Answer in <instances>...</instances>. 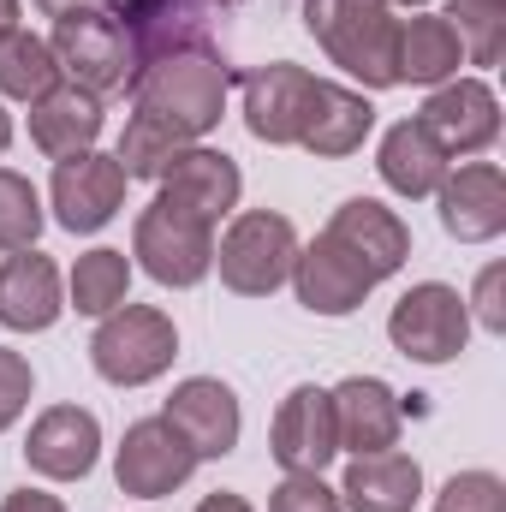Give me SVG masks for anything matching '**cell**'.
<instances>
[{
	"instance_id": "9a60e30c",
	"label": "cell",
	"mask_w": 506,
	"mask_h": 512,
	"mask_svg": "<svg viewBox=\"0 0 506 512\" xmlns=\"http://www.w3.org/2000/svg\"><path fill=\"white\" fill-rule=\"evenodd\" d=\"M417 120L435 131V143H441L447 155H477V149H489V143L501 137V102H495L489 84L459 78V84H441V90L423 102Z\"/></svg>"
},
{
	"instance_id": "f35d334b",
	"label": "cell",
	"mask_w": 506,
	"mask_h": 512,
	"mask_svg": "<svg viewBox=\"0 0 506 512\" xmlns=\"http://www.w3.org/2000/svg\"><path fill=\"white\" fill-rule=\"evenodd\" d=\"M18 30V0H0V36Z\"/></svg>"
},
{
	"instance_id": "2e32d148",
	"label": "cell",
	"mask_w": 506,
	"mask_h": 512,
	"mask_svg": "<svg viewBox=\"0 0 506 512\" xmlns=\"http://www.w3.org/2000/svg\"><path fill=\"white\" fill-rule=\"evenodd\" d=\"M310 90H316V78L304 72V66H286V60H274V66H256L251 78H245V126L251 137L262 143H298V131H304V108H310Z\"/></svg>"
},
{
	"instance_id": "5b68a950",
	"label": "cell",
	"mask_w": 506,
	"mask_h": 512,
	"mask_svg": "<svg viewBox=\"0 0 506 512\" xmlns=\"http://www.w3.org/2000/svg\"><path fill=\"white\" fill-rule=\"evenodd\" d=\"M131 256H137L161 286H197V280L215 268V227H209L203 215H191L185 203L155 197V203L137 215Z\"/></svg>"
},
{
	"instance_id": "d6986e66",
	"label": "cell",
	"mask_w": 506,
	"mask_h": 512,
	"mask_svg": "<svg viewBox=\"0 0 506 512\" xmlns=\"http://www.w3.org/2000/svg\"><path fill=\"white\" fill-rule=\"evenodd\" d=\"M292 280H298V304L304 310H316V316H352L364 298H370V274L352 262V256L340 251L328 233L310 245V251H298L292 262Z\"/></svg>"
},
{
	"instance_id": "4fadbf2b",
	"label": "cell",
	"mask_w": 506,
	"mask_h": 512,
	"mask_svg": "<svg viewBox=\"0 0 506 512\" xmlns=\"http://www.w3.org/2000/svg\"><path fill=\"white\" fill-rule=\"evenodd\" d=\"M161 417L185 435V447H191L197 459H227V453L239 447V399H233V387L215 382V376L179 382Z\"/></svg>"
},
{
	"instance_id": "d6a6232c",
	"label": "cell",
	"mask_w": 506,
	"mask_h": 512,
	"mask_svg": "<svg viewBox=\"0 0 506 512\" xmlns=\"http://www.w3.org/2000/svg\"><path fill=\"white\" fill-rule=\"evenodd\" d=\"M268 512H346V507H340V495H334L322 477H286V483L274 489Z\"/></svg>"
},
{
	"instance_id": "277c9868",
	"label": "cell",
	"mask_w": 506,
	"mask_h": 512,
	"mask_svg": "<svg viewBox=\"0 0 506 512\" xmlns=\"http://www.w3.org/2000/svg\"><path fill=\"white\" fill-rule=\"evenodd\" d=\"M173 352H179V334H173V322H167L155 304H120V310H108V322H102L96 340H90L96 376L114 382V387L155 382V376L173 364Z\"/></svg>"
},
{
	"instance_id": "7a4b0ae2",
	"label": "cell",
	"mask_w": 506,
	"mask_h": 512,
	"mask_svg": "<svg viewBox=\"0 0 506 512\" xmlns=\"http://www.w3.org/2000/svg\"><path fill=\"white\" fill-rule=\"evenodd\" d=\"M304 30L328 48L334 66L364 78L370 90H393V48H399V18L387 0H304Z\"/></svg>"
},
{
	"instance_id": "3957f363",
	"label": "cell",
	"mask_w": 506,
	"mask_h": 512,
	"mask_svg": "<svg viewBox=\"0 0 506 512\" xmlns=\"http://www.w3.org/2000/svg\"><path fill=\"white\" fill-rule=\"evenodd\" d=\"M54 66H60V78H72L78 90H90V96H126L131 84H137V48H131L126 24L96 0V6H72V12H60L54 18Z\"/></svg>"
},
{
	"instance_id": "6da1fadb",
	"label": "cell",
	"mask_w": 506,
	"mask_h": 512,
	"mask_svg": "<svg viewBox=\"0 0 506 512\" xmlns=\"http://www.w3.org/2000/svg\"><path fill=\"white\" fill-rule=\"evenodd\" d=\"M227 90H233V72L215 48H185V54H161L137 72L131 96H137V114L143 120H161L179 137H203V131L221 126V108H227Z\"/></svg>"
},
{
	"instance_id": "83f0119b",
	"label": "cell",
	"mask_w": 506,
	"mask_h": 512,
	"mask_svg": "<svg viewBox=\"0 0 506 512\" xmlns=\"http://www.w3.org/2000/svg\"><path fill=\"white\" fill-rule=\"evenodd\" d=\"M126 286H131L126 251H90V256H78V268H72V304H78V316L120 310L126 304Z\"/></svg>"
},
{
	"instance_id": "d4e9b609",
	"label": "cell",
	"mask_w": 506,
	"mask_h": 512,
	"mask_svg": "<svg viewBox=\"0 0 506 512\" xmlns=\"http://www.w3.org/2000/svg\"><path fill=\"white\" fill-rule=\"evenodd\" d=\"M376 167L399 197H435L441 179H447V149L435 143V131L423 126V120H399V126L381 137Z\"/></svg>"
},
{
	"instance_id": "74e56055",
	"label": "cell",
	"mask_w": 506,
	"mask_h": 512,
	"mask_svg": "<svg viewBox=\"0 0 506 512\" xmlns=\"http://www.w3.org/2000/svg\"><path fill=\"white\" fill-rule=\"evenodd\" d=\"M72 6H96V0H36V12H48V18H60V12H72Z\"/></svg>"
},
{
	"instance_id": "1f68e13d",
	"label": "cell",
	"mask_w": 506,
	"mask_h": 512,
	"mask_svg": "<svg viewBox=\"0 0 506 512\" xmlns=\"http://www.w3.org/2000/svg\"><path fill=\"white\" fill-rule=\"evenodd\" d=\"M435 512H506V483L495 471H459L441 489Z\"/></svg>"
},
{
	"instance_id": "484cf974",
	"label": "cell",
	"mask_w": 506,
	"mask_h": 512,
	"mask_svg": "<svg viewBox=\"0 0 506 512\" xmlns=\"http://www.w3.org/2000/svg\"><path fill=\"white\" fill-rule=\"evenodd\" d=\"M459 66H465V48H459V30L447 18L417 12V18L399 24V48H393L399 84H447Z\"/></svg>"
},
{
	"instance_id": "5bb4252c",
	"label": "cell",
	"mask_w": 506,
	"mask_h": 512,
	"mask_svg": "<svg viewBox=\"0 0 506 512\" xmlns=\"http://www.w3.org/2000/svg\"><path fill=\"white\" fill-rule=\"evenodd\" d=\"M102 453V423L84 411V405H54L30 423V441H24V459L30 471L54 477V483H72V477H90Z\"/></svg>"
},
{
	"instance_id": "e575fe53",
	"label": "cell",
	"mask_w": 506,
	"mask_h": 512,
	"mask_svg": "<svg viewBox=\"0 0 506 512\" xmlns=\"http://www.w3.org/2000/svg\"><path fill=\"white\" fill-rule=\"evenodd\" d=\"M501 286H506V268H501V262L477 274V322H483L489 334H506V298H501Z\"/></svg>"
},
{
	"instance_id": "ffe728a7",
	"label": "cell",
	"mask_w": 506,
	"mask_h": 512,
	"mask_svg": "<svg viewBox=\"0 0 506 512\" xmlns=\"http://www.w3.org/2000/svg\"><path fill=\"white\" fill-rule=\"evenodd\" d=\"M239 167H233V155H221V149H185V155H173V167L161 173V197H173V203H185L191 215H203L209 227L239 203Z\"/></svg>"
},
{
	"instance_id": "f546056e",
	"label": "cell",
	"mask_w": 506,
	"mask_h": 512,
	"mask_svg": "<svg viewBox=\"0 0 506 512\" xmlns=\"http://www.w3.org/2000/svg\"><path fill=\"white\" fill-rule=\"evenodd\" d=\"M191 149V137H179L173 126H161V120H131L126 137H120V167H126V179H161L167 167H173V155H185Z\"/></svg>"
},
{
	"instance_id": "60d3db41",
	"label": "cell",
	"mask_w": 506,
	"mask_h": 512,
	"mask_svg": "<svg viewBox=\"0 0 506 512\" xmlns=\"http://www.w3.org/2000/svg\"><path fill=\"white\" fill-rule=\"evenodd\" d=\"M387 6H423V0H387Z\"/></svg>"
},
{
	"instance_id": "cb8c5ba5",
	"label": "cell",
	"mask_w": 506,
	"mask_h": 512,
	"mask_svg": "<svg viewBox=\"0 0 506 512\" xmlns=\"http://www.w3.org/2000/svg\"><path fill=\"white\" fill-rule=\"evenodd\" d=\"M417 495H423V471H417V459H405V453H364V459H352V471H346V489H340V507L352 512H411L417 507Z\"/></svg>"
},
{
	"instance_id": "f1b7e54d",
	"label": "cell",
	"mask_w": 506,
	"mask_h": 512,
	"mask_svg": "<svg viewBox=\"0 0 506 512\" xmlns=\"http://www.w3.org/2000/svg\"><path fill=\"white\" fill-rule=\"evenodd\" d=\"M447 24L471 66H495L506 48V0H447Z\"/></svg>"
},
{
	"instance_id": "7c38bea8",
	"label": "cell",
	"mask_w": 506,
	"mask_h": 512,
	"mask_svg": "<svg viewBox=\"0 0 506 512\" xmlns=\"http://www.w3.org/2000/svg\"><path fill=\"white\" fill-rule=\"evenodd\" d=\"M322 233L352 256L376 286L387 280V274H399V262L411 256V233H405V221H399L393 209H381L376 197H352V203H340L334 221H328Z\"/></svg>"
},
{
	"instance_id": "8d00e7d4",
	"label": "cell",
	"mask_w": 506,
	"mask_h": 512,
	"mask_svg": "<svg viewBox=\"0 0 506 512\" xmlns=\"http://www.w3.org/2000/svg\"><path fill=\"white\" fill-rule=\"evenodd\" d=\"M197 512H251L245 495H227V489H215V495H203V507Z\"/></svg>"
},
{
	"instance_id": "8fae6325",
	"label": "cell",
	"mask_w": 506,
	"mask_h": 512,
	"mask_svg": "<svg viewBox=\"0 0 506 512\" xmlns=\"http://www.w3.org/2000/svg\"><path fill=\"white\" fill-rule=\"evenodd\" d=\"M268 453L286 465V477H322V465L340 453L334 441V405L322 387H292L286 405L274 411L268 429Z\"/></svg>"
},
{
	"instance_id": "9c48e42d",
	"label": "cell",
	"mask_w": 506,
	"mask_h": 512,
	"mask_svg": "<svg viewBox=\"0 0 506 512\" xmlns=\"http://www.w3.org/2000/svg\"><path fill=\"white\" fill-rule=\"evenodd\" d=\"M191 471H197V453L185 447V435H179L167 417H143V423H131L126 441H120V459H114L120 489H126V495H143V501L173 495Z\"/></svg>"
},
{
	"instance_id": "30bf717a",
	"label": "cell",
	"mask_w": 506,
	"mask_h": 512,
	"mask_svg": "<svg viewBox=\"0 0 506 512\" xmlns=\"http://www.w3.org/2000/svg\"><path fill=\"white\" fill-rule=\"evenodd\" d=\"M126 203V167L114 155L78 149L54 167V215L66 233H96L114 221V209Z\"/></svg>"
},
{
	"instance_id": "44dd1931",
	"label": "cell",
	"mask_w": 506,
	"mask_h": 512,
	"mask_svg": "<svg viewBox=\"0 0 506 512\" xmlns=\"http://www.w3.org/2000/svg\"><path fill=\"white\" fill-rule=\"evenodd\" d=\"M60 316V268L42 251H18L0 268V322L18 334H42Z\"/></svg>"
},
{
	"instance_id": "7402d4cb",
	"label": "cell",
	"mask_w": 506,
	"mask_h": 512,
	"mask_svg": "<svg viewBox=\"0 0 506 512\" xmlns=\"http://www.w3.org/2000/svg\"><path fill=\"white\" fill-rule=\"evenodd\" d=\"M370 126H376V108L358 90H340V84L316 78L310 108H304V131H298V149H310V155H352V149H364Z\"/></svg>"
},
{
	"instance_id": "d590c367",
	"label": "cell",
	"mask_w": 506,
	"mask_h": 512,
	"mask_svg": "<svg viewBox=\"0 0 506 512\" xmlns=\"http://www.w3.org/2000/svg\"><path fill=\"white\" fill-rule=\"evenodd\" d=\"M0 512H66L54 495H42V489H18V495H6V507Z\"/></svg>"
},
{
	"instance_id": "ac0fdd59",
	"label": "cell",
	"mask_w": 506,
	"mask_h": 512,
	"mask_svg": "<svg viewBox=\"0 0 506 512\" xmlns=\"http://www.w3.org/2000/svg\"><path fill=\"white\" fill-rule=\"evenodd\" d=\"M441 227L459 245H483L506 227V179L495 161H471L441 179Z\"/></svg>"
},
{
	"instance_id": "4dcf8cb0",
	"label": "cell",
	"mask_w": 506,
	"mask_h": 512,
	"mask_svg": "<svg viewBox=\"0 0 506 512\" xmlns=\"http://www.w3.org/2000/svg\"><path fill=\"white\" fill-rule=\"evenodd\" d=\"M42 233V197L24 173L0 167V251H30Z\"/></svg>"
},
{
	"instance_id": "836d02e7",
	"label": "cell",
	"mask_w": 506,
	"mask_h": 512,
	"mask_svg": "<svg viewBox=\"0 0 506 512\" xmlns=\"http://www.w3.org/2000/svg\"><path fill=\"white\" fill-rule=\"evenodd\" d=\"M24 405H30V364L0 346V429H12Z\"/></svg>"
},
{
	"instance_id": "e0dca14e",
	"label": "cell",
	"mask_w": 506,
	"mask_h": 512,
	"mask_svg": "<svg viewBox=\"0 0 506 512\" xmlns=\"http://www.w3.org/2000/svg\"><path fill=\"white\" fill-rule=\"evenodd\" d=\"M328 405H334V441H340L352 459H364V453H387V447L399 441L405 411H399L393 387L376 382V376H352V382H340L334 393H328Z\"/></svg>"
},
{
	"instance_id": "603a6c76",
	"label": "cell",
	"mask_w": 506,
	"mask_h": 512,
	"mask_svg": "<svg viewBox=\"0 0 506 512\" xmlns=\"http://www.w3.org/2000/svg\"><path fill=\"white\" fill-rule=\"evenodd\" d=\"M30 137L42 155L66 161L78 149H90L102 137V96L78 90V84H54L42 102H30Z\"/></svg>"
},
{
	"instance_id": "4316f807",
	"label": "cell",
	"mask_w": 506,
	"mask_h": 512,
	"mask_svg": "<svg viewBox=\"0 0 506 512\" xmlns=\"http://www.w3.org/2000/svg\"><path fill=\"white\" fill-rule=\"evenodd\" d=\"M60 84V66H54V48L30 30H6L0 36V96L12 102H42L48 90Z\"/></svg>"
},
{
	"instance_id": "ba28073f",
	"label": "cell",
	"mask_w": 506,
	"mask_h": 512,
	"mask_svg": "<svg viewBox=\"0 0 506 512\" xmlns=\"http://www.w3.org/2000/svg\"><path fill=\"white\" fill-rule=\"evenodd\" d=\"M465 334H471V310H465V298H459L453 286H441V280L411 286V292L393 304V316H387V340H393L405 358H417V364H447V358H459V352H465Z\"/></svg>"
},
{
	"instance_id": "8992f818",
	"label": "cell",
	"mask_w": 506,
	"mask_h": 512,
	"mask_svg": "<svg viewBox=\"0 0 506 512\" xmlns=\"http://www.w3.org/2000/svg\"><path fill=\"white\" fill-rule=\"evenodd\" d=\"M215 262H221V280H227L239 298H268L274 286L292 280L298 233H292V221L274 215V209H245V215L227 227Z\"/></svg>"
},
{
	"instance_id": "ab89813d",
	"label": "cell",
	"mask_w": 506,
	"mask_h": 512,
	"mask_svg": "<svg viewBox=\"0 0 506 512\" xmlns=\"http://www.w3.org/2000/svg\"><path fill=\"white\" fill-rule=\"evenodd\" d=\"M6 143H12V114L0 108V149H6Z\"/></svg>"
},
{
	"instance_id": "52a82bcc",
	"label": "cell",
	"mask_w": 506,
	"mask_h": 512,
	"mask_svg": "<svg viewBox=\"0 0 506 512\" xmlns=\"http://www.w3.org/2000/svg\"><path fill=\"white\" fill-rule=\"evenodd\" d=\"M120 24H126L137 66L161 60V54H185V48H209L215 24H227L245 0H102Z\"/></svg>"
}]
</instances>
